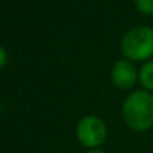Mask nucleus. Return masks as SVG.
<instances>
[{
    "label": "nucleus",
    "instance_id": "7",
    "mask_svg": "<svg viewBox=\"0 0 153 153\" xmlns=\"http://www.w3.org/2000/svg\"><path fill=\"white\" fill-rule=\"evenodd\" d=\"M6 62H7V53L3 46H0V68H3L6 65Z\"/></svg>",
    "mask_w": 153,
    "mask_h": 153
},
{
    "label": "nucleus",
    "instance_id": "4",
    "mask_svg": "<svg viewBox=\"0 0 153 153\" xmlns=\"http://www.w3.org/2000/svg\"><path fill=\"white\" fill-rule=\"evenodd\" d=\"M111 82L119 89H131L135 82L138 80V71L132 61L129 59H120L114 62L111 73H110Z\"/></svg>",
    "mask_w": 153,
    "mask_h": 153
},
{
    "label": "nucleus",
    "instance_id": "2",
    "mask_svg": "<svg viewBox=\"0 0 153 153\" xmlns=\"http://www.w3.org/2000/svg\"><path fill=\"white\" fill-rule=\"evenodd\" d=\"M120 52L129 61H149L153 58V28L138 25L126 31L120 40Z\"/></svg>",
    "mask_w": 153,
    "mask_h": 153
},
{
    "label": "nucleus",
    "instance_id": "1",
    "mask_svg": "<svg viewBox=\"0 0 153 153\" xmlns=\"http://www.w3.org/2000/svg\"><path fill=\"white\" fill-rule=\"evenodd\" d=\"M125 123L138 132L149 131L153 126V95L149 91H134L122 104Z\"/></svg>",
    "mask_w": 153,
    "mask_h": 153
},
{
    "label": "nucleus",
    "instance_id": "6",
    "mask_svg": "<svg viewBox=\"0 0 153 153\" xmlns=\"http://www.w3.org/2000/svg\"><path fill=\"white\" fill-rule=\"evenodd\" d=\"M134 3L140 13L146 16H153V0H134Z\"/></svg>",
    "mask_w": 153,
    "mask_h": 153
},
{
    "label": "nucleus",
    "instance_id": "8",
    "mask_svg": "<svg viewBox=\"0 0 153 153\" xmlns=\"http://www.w3.org/2000/svg\"><path fill=\"white\" fill-rule=\"evenodd\" d=\"M86 153H105V152H102V150H98V149H94V150H88Z\"/></svg>",
    "mask_w": 153,
    "mask_h": 153
},
{
    "label": "nucleus",
    "instance_id": "5",
    "mask_svg": "<svg viewBox=\"0 0 153 153\" xmlns=\"http://www.w3.org/2000/svg\"><path fill=\"white\" fill-rule=\"evenodd\" d=\"M138 80L144 91H153V58L146 61L138 70Z\"/></svg>",
    "mask_w": 153,
    "mask_h": 153
},
{
    "label": "nucleus",
    "instance_id": "3",
    "mask_svg": "<svg viewBox=\"0 0 153 153\" xmlns=\"http://www.w3.org/2000/svg\"><path fill=\"white\" fill-rule=\"evenodd\" d=\"M76 137L86 149H98L107 138V126L98 116H85L76 126Z\"/></svg>",
    "mask_w": 153,
    "mask_h": 153
}]
</instances>
